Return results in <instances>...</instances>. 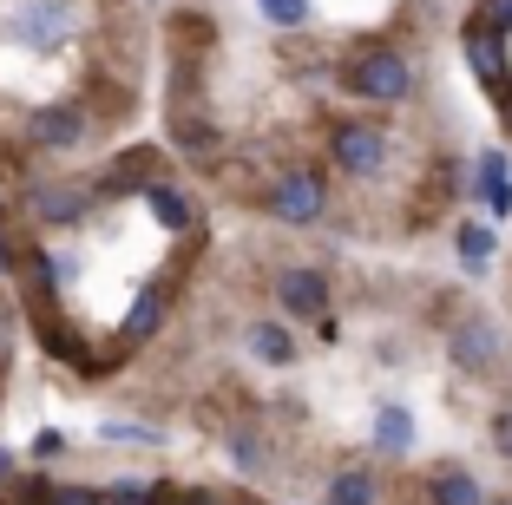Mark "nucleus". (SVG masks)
Segmentation results:
<instances>
[{
    "mask_svg": "<svg viewBox=\"0 0 512 505\" xmlns=\"http://www.w3.org/2000/svg\"><path fill=\"white\" fill-rule=\"evenodd\" d=\"M447 361L467 381H493L499 368H506V328L486 322V315H460V322L447 328Z\"/></svg>",
    "mask_w": 512,
    "mask_h": 505,
    "instance_id": "0eeeda50",
    "label": "nucleus"
},
{
    "mask_svg": "<svg viewBox=\"0 0 512 505\" xmlns=\"http://www.w3.org/2000/svg\"><path fill=\"white\" fill-rule=\"evenodd\" d=\"M0 505H14V499H0Z\"/></svg>",
    "mask_w": 512,
    "mask_h": 505,
    "instance_id": "c85d7f7f",
    "label": "nucleus"
},
{
    "mask_svg": "<svg viewBox=\"0 0 512 505\" xmlns=\"http://www.w3.org/2000/svg\"><path fill=\"white\" fill-rule=\"evenodd\" d=\"M460 53H467L473 79H480V86L493 92L499 105H506V99H512V60H506V33H499V27H486L480 14H467V20H460Z\"/></svg>",
    "mask_w": 512,
    "mask_h": 505,
    "instance_id": "1a4fd4ad",
    "label": "nucleus"
},
{
    "mask_svg": "<svg viewBox=\"0 0 512 505\" xmlns=\"http://www.w3.org/2000/svg\"><path fill=\"white\" fill-rule=\"evenodd\" d=\"M92 204H99V184L92 178H60V171H46V178H20L14 191V210L27 230H79V223L92 217Z\"/></svg>",
    "mask_w": 512,
    "mask_h": 505,
    "instance_id": "20e7f679",
    "label": "nucleus"
},
{
    "mask_svg": "<svg viewBox=\"0 0 512 505\" xmlns=\"http://www.w3.org/2000/svg\"><path fill=\"white\" fill-rule=\"evenodd\" d=\"M256 210L283 230H316L335 210V171L316 158H283L270 178L256 184Z\"/></svg>",
    "mask_w": 512,
    "mask_h": 505,
    "instance_id": "f03ea898",
    "label": "nucleus"
},
{
    "mask_svg": "<svg viewBox=\"0 0 512 505\" xmlns=\"http://www.w3.org/2000/svg\"><path fill=\"white\" fill-rule=\"evenodd\" d=\"M158 178H171V171H165V151H151V145L145 151H125V158H112L106 171H99V197H125V191L145 197Z\"/></svg>",
    "mask_w": 512,
    "mask_h": 505,
    "instance_id": "9d476101",
    "label": "nucleus"
},
{
    "mask_svg": "<svg viewBox=\"0 0 512 505\" xmlns=\"http://www.w3.org/2000/svg\"><path fill=\"white\" fill-rule=\"evenodd\" d=\"M106 505H165V486L158 479H138V473H125V479H106Z\"/></svg>",
    "mask_w": 512,
    "mask_h": 505,
    "instance_id": "6ab92c4d",
    "label": "nucleus"
},
{
    "mask_svg": "<svg viewBox=\"0 0 512 505\" xmlns=\"http://www.w3.org/2000/svg\"><path fill=\"white\" fill-rule=\"evenodd\" d=\"M335 86L348 92V105H362V112H394V105H407L421 92V53H407L388 33L355 40L335 60Z\"/></svg>",
    "mask_w": 512,
    "mask_h": 505,
    "instance_id": "f257e3e1",
    "label": "nucleus"
},
{
    "mask_svg": "<svg viewBox=\"0 0 512 505\" xmlns=\"http://www.w3.org/2000/svg\"><path fill=\"white\" fill-rule=\"evenodd\" d=\"M224 446H230V466H237L243 479H263L276 466V446H270V433H263V427H237Z\"/></svg>",
    "mask_w": 512,
    "mask_h": 505,
    "instance_id": "a211bd4d",
    "label": "nucleus"
},
{
    "mask_svg": "<svg viewBox=\"0 0 512 505\" xmlns=\"http://www.w3.org/2000/svg\"><path fill=\"white\" fill-rule=\"evenodd\" d=\"M250 505H256V499H250Z\"/></svg>",
    "mask_w": 512,
    "mask_h": 505,
    "instance_id": "c756f323",
    "label": "nucleus"
},
{
    "mask_svg": "<svg viewBox=\"0 0 512 505\" xmlns=\"http://www.w3.org/2000/svg\"><path fill=\"white\" fill-rule=\"evenodd\" d=\"M473 191H480V204L493 210V217H506V210H512V178H506V151H480V158H473Z\"/></svg>",
    "mask_w": 512,
    "mask_h": 505,
    "instance_id": "f3484780",
    "label": "nucleus"
},
{
    "mask_svg": "<svg viewBox=\"0 0 512 505\" xmlns=\"http://www.w3.org/2000/svg\"><path fill=\"white\" fill-rule=\"evenodd\" d=\"M486 440H493V453H499V460L512 466V401H506V407L493 414V427H486Z\"/></svg>",
    "mask_w": 512,
    "mask_h": 505,
    "instance_id": "5701e85b",
    "label": "nucleus"
},
{
    "mask_svg": "<svg viewBox=\"0 0 512 505\" xmlns=\"http://www.w3.org/2000/svg\"><path fill=\"white\" fill-rule=\"evenodd\" d=\"M256 14L270 20L276 33H296V27H309V20H316V0H256Z\"/></svg>",
    "mask_w": 512,
    "mask_h": 505,
    "instance_id": "412c9836",
    "label": "nucleus"
},
{
    "mask_svg": "<svg viewBox=\"0 0 512 505\" xmlns=\"http://www.w3.org/2000/svg\"><path fill=\"white\" fill-rule=\"evenodd\" d=\"M322 505H388V479L368 460H342L322 486Z\"/></svg>",
    "mask_w": 512,
    "mask_h": 505,
    "instance_id": "9b49d317",
    "label": "nucleus"
},
{
    "mask_svg": "<svg viewBox=\"0 0 512 505\" xmlns=\"http://www.w3.org/2000/svg\"><path fill=\"white\" fill-rule=\"evenodd\" d=\"M453 250H460V263H467V269H486V263H493V230L467 217L460 230H453Z\"/></svg>",
    "mask_w": 512,
    "mask_h": 505,
    "instance_id": "aec40b11",
    "label": "nucleus"
},
{
    "mask_svg": "<svg viewBox=\"0 0 512 505\" xmlns=\"http://www.w3.org/2000/svg\"><path fill=\"white\" fill-rule=\"evenodd\" d=\"M27 453H33V460H60V453H66V433H53V427H40V433H33V446H27Z\"/></svg>",
    "mask_w": 512,
    "mask_h": 505,
    "instance_id": "393cba45",
    "label": "nucleus"
},
{
    "mask_svg": "<svg viewBox=\"0 0 512 505\" xmlns=\"http://www.w3.org/2000/svg\"><path fill=\"white\" fill-rule=\"evenodd\" d=\"M138 204H145V210H151V223H158V230H171V237H184V230L197 223V204L184 197V184H178V178H158L145 197H138Z\"/></svg>",
    "mask_w": 512,
    "mask_h": 505,
    "instance_id": "4468645a",
    "label": "nucleus"
},
{
    "mask_svg": "<svg viewBox=\"0 0 512 505\" xmlns=\"http://www.w3.org/2000/svg\"><path fill=\"white\" fill-rule=\"evenodd\" d=\"M493 492L480 486V473L473 466H434V473L421 479V505H486Z\"/></svg>",
    "mask_w": 512,
    "mask_h": 505,
    "instance_id": "f8f14e48",
    "label": "nucleus"
},
{
    "mask_svg": "<svg viewBox=\"0 0 512 505\" xmlns=\"http://www.w3.org/2000/svg\"><path fill=\"white\" fill-rule=\"evenodd\" d=\"M165 315H171V283H158V289H145V296L125 309V322H119V348H138V342H151L158 328H165Z\"/></svg>",
    "mask_w": 512,
    "mask_h": 505,
    "instance_id": "2eb2a0df",
    "label": "nucleus"
},
{
    "mask_svg": "<svg viewBox=\"0 0 512 505\" xmlns=\"http://www.w3.org/2000/svg\"><path fill=\"white\" fill-rule=\"evenodd\" d=\"M20 138H27V151L66 158V151H79V145L92 138V105H79V99H53V105H40V112L20 125Z\"/></svg>",
    "mask_w": 512,
    "mask_h": 505,
    "instance_id": "6e6552de",
    "label": "nucleus"
},
{
    "mask_svg": "<svg viewBox=\"0 0 512 505\" xmlns=\"http://www.w3.org/2000/svg\"><path fill=\"white\" fill-rule=\"evenodd\" d=\"M486 505H512V492H499V499H486Z\"/></svg>",
    "mask_w": 512,
    "mask_h": 505,
    "instance_id": "cd10ccee",
    "label": "nucleus"
},
{
    "mask_svg": "<svg viewBox=\"0 0 512 505\" xmlns=\"http://www.w3.org/2000/svg\"><path fill=\"white\" fill-rule=\"evenodd\" d=\"M414 407H401V401H381L375 407V453L381 460H407L414 453Z\"/></svg>",
    "mask_w": 512,
    "mask_h": 505,
    "instance_id": "dca6fc26",
    "label": "nucleus"
},
{
    "mask_svg": "<svg viewBox=\"0 0 512 505\" xmlns=\"http://www.w3.org/2000/svg\"><path fill=\"white\" fill-rule=\"evenodd\" d=\"M14 309H7V296H0V374H7V361H14Z\"/></svg>",
    "mask_w": 512,
    "mask_h": 505,
    "instance_id": "a878e982",
    "label": "nucleus"
},
{
    "mask_svg": "<svg viewBox=\"0 0 512 505\" xmlns=\"http://www.w3.org/2000/svg\"><path fill=\"white\" fill-rule=\"evenodd\" d=\"M270 296H276V315H283V322L322 328L335 315V276L322 263H283L270 276Z\"/></svg>",
    "mask_w": 512,
    "mask_h": 505,
    "instance_id": "423d86ee",
    "label": "nucleus"
},
{
    "mask_svg": "<svg viewBox=\"0 0 512 505\" xmlns=\"http://www.w3.org/2000/svg\"><path fill=\"white\" fill-rule=\"evenodd\" d=\"M243 348H250L263 368H296V335H289L283 315H256V322L243 328Z\"/></svg>",
    "mask_w": 512,
    "mask_h": 505,
    "instance_id": "ddd939ff",
    "label": "nucleus"
},
{
    "mask_svg": "<svg viewBox=\"0 0 512 505\" xmlns=\"http://www.w3.org/2000/svg\"><path fill=\"white\" fill-rule=\"evenodd\" d=\"M79 33V14H73V0H20V7H7L0 14V40L20 46V53H60L66 40Z\"/></svg>",
    "mask_w": 512,
    "mask_h": 505,
    "instance_id": "39448f33",
    "label": "nucleus"
},
{
    "mask_svg": "<svg viewBox=\"0 0 512 505\" xmlns=\"http://www.w3.org/2000/svg\"><path fill=\"white\" fill-rule=\"evenodd\" d=\"M46 505H106V492L86 486V479H53V486H46Z\"/></svg>",
    "mask_w": 512,
    "mask_h": 505,
    "instance_id": "4be33fe9",
    "label": "nucleus"
},
{
    "mask_svg": "<svg viewBox=\"0 0 512 505\" xmlns=\"http://www.w3.org/2000/svg\"><path fill=\"white\" fill-rule=\"evenodd\" d=\"M322 164H329L342 184H381L394 171L388 119H368L362 105H355V112H335L329 132H322Z\"/></svg>",
    "mask_w": 512,
    "mask_h": 505,
    "instance_id": "7ed1b4c3",
    "label": "nucleus"
},
{
    "mask_svg": "<svg viewBox=\"0 0 512 505\" xmlns=\"http://www.w3.org/2000/svg\"><path fill=\"white\" fill-rule=\"evenodd\" d=\"M14 263H20V250L7 237V204H0V276H14Z\"/></svg>",
    "mask_w": 512,
    "mask_h": 505,
    "instance_id": "bb28decb",
    "label": "nucleus"
},
{
    "mask_svg": "<svg viewBox=\"0 0 512 505\" xmlns=\"http://www.w3.org/2000/svg\"><path fill=\"white\" fill-rule=\"evenodd\" d=\"M165 505H230V499H224V492H211V486H171Z\"/></svg>",
    "mask_w": 512,
    "mask_h": 505,
    "instance_id": "b1692460",
    "label": "nucleus"
}]
</instances>
